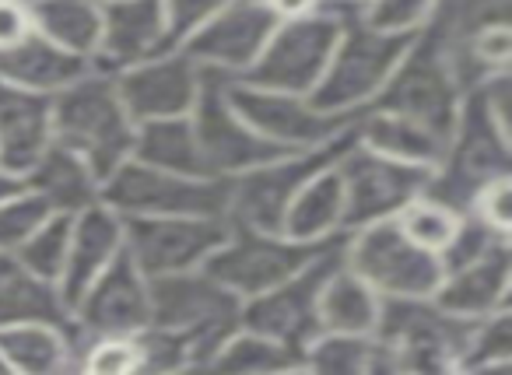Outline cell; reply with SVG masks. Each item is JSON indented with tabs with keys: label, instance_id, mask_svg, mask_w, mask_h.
Masks as SVG:
<instances>
[{
	"label": "cell",
	"instance_id": "obj_1",
	"mask_svg": "<svg viewBox=\"0 0 512 375\" xmlns=\"http://www.w3.org/2000/svg\"><path fill=\"white\" fill-rule=\"evenodd\" d=\"M137 123L123 109L116 78L109 71H92L74 85L50 95V137L53 144L81 155L99 179L123 165L134 151Z\"/></svg>",
	"mask_w": 512,
	"mask_h": 375
},
{
	"label": "cell",
	"instance_id": "obj_2",
	"mask_svg": "<svg viewBox=\"0 0 512 375\" xmlns=\"http://www.w3.org/2000/svg\"><path fill=\"white\" fill-rule=\"evenodd\" d=\"M362 15L365 4H358V0H320L316 11H309V15L281 18L278 29L271 32V39L260 50V57L235 81L267 88V92L309 95L316 81L323 78V67L334 53L344 25Z\"/></svg>",
	"mask_w": 512,
	"mask_h": 375
},
{
	"label": "cell",
	"instance_id": "obj_3",
	"mask_svg": "<svg viewBox=\"0 0 512 375\" xmlns=\"http://www.w3.org/2000/svg\"><path fill=\"white\" fill-rule=\"evenodd\" d=\"M509 172L512 130L491 116L481 88H467L460 99V113H456V127L449 134L439 165L428 176L425 193L463 214L484 186Z\"/></svg>",
	"mask_w": 512,
	"mask_h": 375
},
{
	"label": "cell",
	"instance_id": "obj_4",
	"mask_svg": "<svg viewBox=\"0 0 512 375\" xmlns=\"http://www.w3.org/2000/svg\"><path fill=\"white\" fill-rule=\"evenodd\" d=\"M151 326L179 337L190 354V368H207L211 354L228 333L242 326V298L214 281L204 267L183 274L151 277Z\"/></svg>",
	"mask_w": 512,
	"mask_h": 375
},
{
	"label": "cell",
	"instance_id": "obj_5",
	"mask_svg": "<svg viewBox=\"0 0 512 375\" xmlns=\"http://www.w3.org/2000/svg\"><path fill=\"white\" fill-rule=\"evenodd\" d=\"M509 15L512 0H435L418 29H425V36L453 71L456 85L467 92L509 64Z\"/></svg>",
	"mask_w": 512,
	"mask_h": 375
},
{
	"label": "cell",
	"instance_id": "obj_6",
	"mask_svg": "<svg viewBox=\"0 0 512 375\" xmlns=\"http://www.w3.org/2000/svg\"><path fill=\"white\" fill-rule=\"evenodd\" d=\"M414 32L418 29H376L365 18L348 22L323 67V78L306 99L320 113H365V106L376 99L407 46L414 43Z\"/></svg>",
	"mask_w": 512,
	"mask_h": 375
},
{
	"label": "cell",
	"instance_id": "obj_7",
	"mask_svg": "<svg viewBox=\"0 0 512 375\" xmlns=\"http://www.w3.org/2000/svg\"><path fill=\"white\" fill-rule=\"evenodd\" d=\"M358 144V123L316 148L285 151L271 162L246 169L239 176H228V211L225 218L232 225L256 228V232H281V221L292 204V197L316 176L330 169L344 151Z\"/></svg>",
	"mask_w": 512,
	"mask_h": 375
},
{
	"label": "cell",
	"instance_id": "obj_8",
	"mask_svg": "<svg viewBox=\"0 0 512 375\" xmlns=\"http://www.w3.org/2000/svg\"><path fill=\"white\" fill-rule=\"evenodd\" d=\"M477 319H460L432 298H383L372 337L386 347L393 372H456Z\"/></svg>",
	"mask_w": 512,
	"mask_h": 375
},
{
	"label": "cell",
	"instance_id": "obj_9",
	"mask_svg": "<svg viewBox=\"0 0 512 375\" xmlns=\"http://www.w3.org/2000/svg\"><path fill=\"white\" fill-rule=\"evenodd\" d=\"M344 267L355 270L379 298H432L442 281L439 256L407 239L393 218L348 232Z\"/></svg>",
	"mask_w": 512,
	"mask_h": 375
},
{
	"label": "cell",
	"instance_id": "obj_10",
	"mask_svg": "<svg viewBox=\"0 0 512 375\" xmlns=\"http://www.w3.org/2000/svg\"><path fill=\"white\" fill-rule=\"evenodd\" d=\"M102 204L120 218L148 214H225L228 179L225 176H176L137 158H127L102 179Z\"/></svg>",
	"mask_w": 512,
	"mask_h": 375
},
{
	"label": "cell",
	"instance_id": "obj_11",
	"mask_svg": "<svg viewBox=\"0 0 512 375\" xmlns=\"http://www.w3.org/2000/svg\"><path fill=\"white\" fill-rule=\"evenodd\" d=\"M341 235L306 242L285 232H256V228L232 225L228 239L204 260V270L239 298H253L260 291H271L274 284L288 281L295 270H302L327 246H334Z\"/></svg>",
	"mask_w": 512,
	"mask_h": 375
},
{
	"label": "cell",
	"instance_id": "obj_12",
	"mask_svg": "<svg viewBox=\"0 0 512 375\" xmlns=\"http://www.w3.org/2000/svg\"><path fill=\"white\" fill-rule=\"evenodd\" d=\"M460 99L463 88L456 85L453 71L446 67V60L435 50L432 39L425 36V29H418L414 32V43L407 46L400 64L393 67L386 85L379 88V95L365 109L418 120L449 141V134L456 127V113H460Z\"/></svg>",
	"mask_w": 512,
	"mask_h": 375
},
{
	"label": "cell",
	"instance_id": "obj_13",
	"mask_svg": "<svg viewBox=\"0 0 512 375\" xmlns=\"http://www.w3.org/2000/svg\"><path fill=\"white\" fill-rule=\"evenodd\" d=\"M344 239H348V232H344L334 246L323 249L320 256H313L302 270H295L288 281L274 284L271 291L242 298V326L264 333V337H271V340H281V344L299 354L306 351L309 340L320 333V316H316V309H320L323 284H327V277L344 263ZM302 365H306V361H302Z\"/></svg>",
	"mask_w": 512,
	"mask_h": 375
},
{
	"label": "cell",
	"instance_id": "obj_14",
	"mask_svg": "<svg viewBox=\"0 0 512 375\" xmlns=\"http://www.w3.org/2000/svg\"><path fill=\"white\" fill-rule=\"evenodd\" d=\"M228 78L232 74L200 67V88L190 109L193 134H197L200 155L207 162L211 176H239L246 169L271 162L285 155L288 148H278L267 137H260L228 102Z\"/></svg>",
	"mask_w": 512,
	"mask_h": 375
},
{
	"label": "cell",
	"instance_id": "obj_15",
	"mask_svg": "<svg viewBox=\"0 0 512 375\" xmlns=\"http://www.w3.org/2000/svg\"><path fill=\"white\" fill-rule=\"evenodd\" d=\"M228 232H232V221L225 214L123 218V249L151 281V277L204 267V260L228 239Z\"/></svg>",
	"mask_w": 512,
	"mask_h": 375
},
{
	"label": "cell",
	"instance_id": "obj_16",
	"mask_svg": "<svg viewBox=\"0 0 512 375\" xmlns=\"http://www.w3.org/2000/svg\"><path fill=\"white\" fill-rule=\"evenodd\" d=\"M337 176L344 186L341 232H355L372 221L397 218L400 207L411 204L418 193H425L432 169L397 162V158L379 155L365 144H351L337 162Z\"/></svg>",
	"mask_w": 512,
	"mask_h": 375
},
{
	"label": "cell",
	"instance_id": "obj_17",
	"mask_svg": "<svg viewBox=\"0 0 512 375\" xmlns=\"http://www.w3.org/2000/svg\"><path fill=\"white\" fill-rule=\"evenodd\" d=\"M228 102H232L235 113L256 134L288 151L316 148V144L355 127L358 116H362V113H320L306 95L267 92V88H253L235 78H228Z\"/></svg>",
	"mask_w": 512,
	"mask_h": 375
},
{
	"label": "cell",
	"instance_id": "obj_18",
	"mask_svg": "<svg viewBox=\"0 0 512 375\" xmlns=\"http://www.w3.org/2000/svg\"><path fill=\"white\" fill-rule=\"evenodd\" d=\"M281 18L267 0H232L218 15H211L179 50L200 67H214L239 78L264 50Z\"/></svg>",
	"mask_w": 512,
	"mask_h": 375
},
{
	"label": "cell",
	"instance_id": "obj_19",
	"mask_svg": "<svg viewBox=\"0 0 512 375\" xmlns=\"http://www.w3.org/2000/svg\"><path fill=\"white\" fill-rule=\"evenodd\" d=\"M74 337H109L137 333L151 323V291L130 253L123 249L71 309Z\"/></svg>",
	"mask_w": 512,
	"mask_h": 375
},
{
	"label": "cell",
	"instance_id": "obj_20",
	"mask_svg": "<svg viewBox=\"0 0 512 375\" xmlns=\"http://www.w3.org/2000/svg\"><path fill=\"white\" fill-rule=\"evenodd\" d=\"M113 78L130 120H169V116H190L200 88V64H193L183 50H172L123 67Z\"/></svg>",
	"mask_w": 512,
	"mask_h": 375
},
{
	"label": "cell",
	"instance_id": "obj_21",
	"mask_svg": "<svg viewBox=\"0 0 512 375\" xmlns=\"http://www.w3.org/2000/svg\"><path fill=\"white\" fill-rule=\"evenodd\" d=\"M432 302L439 309L453 312L460 319H484L498 309H512V249L509 242H498L477 260L446 270L439 288L432 291Z\"/></svg>",
	"mask_w": 512,
	"mask_h": 375
},
{
	"label": "cell",
	"instance_id": "obj_22",
	"mask_svg": "<svg viewBox=\"0 0 512 375\" xmlns=\"http://www.w3.org/2000/svg\"><path fill=\"white\" fill-rule=\"evenodd\" d=\"M102 8L99 50L92 64L99 71H123L148 57L162 53L165 39V11L162 0H109Z\"/></svg>",
	"mask_w": 512,
	"mask_h": 375
},
{
	"label": "cell",
	"instance_id": "obj_23",
	"mask_svg": "<svg viewBox=\"0 0 512 375\" xmlns=\"http://www.w3.org/2000/svg\"><path fill=\"white\" fill-rule=\"evenodd\" d=\"M123 253V218L99 204L85 207V211L74 214L71 221V242H67V260H64V270H60V281H57V291L64 298L67 312L74 309L85 288Z\"/></svg>",
	"mask_w": 512,
	"mask_h": 375
},
{
	"label": "cell",
	"instance_id": "obj_24",
	"mask_svg": "<svg viewBox=\"0 0 512 375\" xmlns=\"http://www.w3.org/2000/svg\"><path fill=\"white\" fill-rule=\"evenodd\" d=\"M92 67L95 64L88 57H78L64 46L50 43L36 29L25 32L15 46L0 50V81L39 95H57L60 88L85 78Z\"/></svg>",
	"mask_w": 512,
	"mask_h": 375
},
{
	"label": "cell",
	"instance_id": "obj_25",
	"mask_svg": "<svg viewBox=\"0 0 512 375\" xmlns=\"http://www.w3.org/2000/svg\"><path fill=\"white\" fill-rule=\"evenodd\" d=\"M50 141V95L0 81V169L25 176Z\"/></svg>",
	"mask_w": 512,
	"mask_h": 375
},
{
	"label": "cell",
	"instance_id": "obj_26",
	"mask_svg": "<svg viewBox=\"0 0 512 375\" xmlns=\"http://www.w3.org/2000/svg\"><path fill=\"white\" fill-rule=\"evenodd\" d=\"M25 190H32L50 211L60 214H78L85 207L102 200V179L92 172V165L74 151L60 148V144H46L43 155L29 165L22 176Z\"/></svg>",
	"mask_w": 512,
	"mask_h": 375
},
{
	"label": "cell",
	"instance_id": "obj_27",
	"mask_svg": "<svg viewBox=\"0 0 512 375\" xmlns=\"http://www.w3.org/2000/svg\"><path fill=\"white\" fill-rule=\"evenodd\" d=\"M74 330L46 319H22L0 326V358L11 372L53 375L74 368Z\"/></svg>",
	"mask_w": 512,
	"mask_h": 375
},
{
	"label": "cell",
	"instance_id": "obj_28",
	"mask_svg": "<svg viewBox=\"0 0 512 375\" xmlns=\"http://www.w3.org/2000/svg\"><path fill=\"white\" fill-rule=\"evenodd\" d=\"M358 144L397 158V162L425 165V169H435L446 151V137L428 130L425 123L397 113H379V109H365L358 116Z\"/></svg>",
	"mask_w": 512,
	"mask_h": 375
},
{
	"label": "cell",
	"instance_id": "obj_29",
	"mask_svg": "<svg viewBox=\"0 0 512 375\" xmlns=\"http://www.w3.org/2000/svg\"><path fill=\"white\" fill-rule=\"evenodd\" d=\"M130 158H137L144 165H155V169L176 172V176H211L204 155H200L190 116L137 123Z\"/></svg>",
	"mask_w": 512,
	"mask_h": 375
},
{
	"label": "cell",
	"instance_id": "obj_30",
	"mask_svg": "<svg viewBox=\"0 0 512 375\" xmlns=\"http://www.w3.org/2000/svg\"><path fill=\"white\" fill-rule=\"evenodd\" d=\"M341 162V158H337ZM337 162L330 169L316 172L306 186L292 197L281 221V232L292 239L320 242L330 235H341V214H344V186L337 176Z\"/></svg>",
	"mask_w": 512,
	"mask_h": 375
},
{
	"label": "cell",
	"instance_id": "obj_31",
	"mask_svg": "<svg viewBox=\"0 0 512 375\" xmlns=\"http://www.w3.org/2000/svg\"><path fill=\"white\" fill-rule=\"evenodd\" d=\"M25 8H29L32 29L39 36L78 53V57H95L102 32V8L95 0H32Z\"/></svg>",
	"mask_w": 512,
	"mask_h": 375
},
{
	"label": "cell",
	"instance_id": "obj_32",
	"mask_svg": "<svg viewBox=\"0 0 512 375\" xmlns=\"http://www.w3.org/2000/svg\"><path fill=\"white\" fill-rule=\"evenodd\" d=\"M383 298L341 263L320 291V333H372Z\"/></svg>",
	"mask_w": 512,
	"mask_h": 375
},
{
	"label": "cell",
	"instance_id": "obj_33",
	"mask_svg": "<svg viewBox=\"0 0 512 375\" xmlns=\"http://www.w3.org/2000/svg\"><path fill=\"white\" fill-rule=\"evenodd\" d=\"M306 372L327 375H372L393 372L386 347L372 333H316L302 351Z\"/></svg>",
	"mask_w": 512,
	"mask_h": 375
},
{
	"label": "cell",
	"instance_id": "obj_34",
	"mask_svg": "<svg viewBox=\"0 0 512 375\" xmlns=\"http://www.w3.org/2000/svg\"><path fill=\"white\" fill-rule=\"evenodd\" d=\"M207 368H221V372H306L302 354L285 347L281 340H271L264 333L239 326L228 333L225 344L211 354Z\"/></svg>",
	"mask_w": 512,
	"mask_h": 375
},
{
	"label": "cell",
	"instance_id": "obj_35",
	"mask_svg": "<svg viewBox=\"0 0 512 375\" xmlns=\"http://www.w3.org/2000/svg\"><path fill=\"white\" fill-rule=\"evenodd\" d=\"M71 221H74V214L50 211L43 218V225L11 253V260L22 270H29L32 277H39V281L57 284L60 270H64V260H67V242H71Z\"/></svg>",
	"mask_w": 512,
	"mask_h": 375
},
{
	"label": "cell",
	"instance_id": "obj_36",
	"mask_svg": "<svg viewBox=\"0 0 512 375\" xmlns=\"http://www.w3.org/2000/svg\"><path fill=\"white\" fill-rule=\"evenodd\" d=\"M512 361V309H498L477 319L470 330L456 372H495Z\"/></svg>",
	"mask_w": 512,
	"mask_h": 375
},
{
	"label": "cell",
	"instance_id": "obj_37",
	"mask_svg": "<svg viewBox=\"0 0 512 375\" xmlns=\"http://www.w3.org/2000/svg\"><path fill=\"white\" fill-rule=\"evenodd\" d=\"M393 221H397L407 239L439 256L442 249L449 246V239L456 235V228H460V211H453V207L442 204V200L428 197V193H418L411 204L400 207Z\"/></svg>",
	"mask_w": 512,
	"mask_h": 375
},
{
	"label": "cell",
	"instance_id": "obj_38",
	"mask_svg": "<svg viewBox=\"0 0 512 375\" xmlns=\"http://www.w3.org/2000/svg\"><path fill=\"white\" fill-rule=\"evenodd\" d=\"M46 214H50V207L32 190H25V186L15 197L0 200V253H8V256L15 253V249L43 225Z\"/></svg>",
	"mask_w": 512,
	"mask_h": 375
},
{
	"label": "cell",
	"instance_id": "obj_39",
	"mask_svg": "<svg viewBox=\"0 0 512 375\" xmlns=\"http://www.w3.org/2000/svg\"><path fill=\"white\" fill-rule=\"evenodd\" d=\"M225 4L232 0H162L165 11V39H162V53H172L200 29L211 15H218Z\"/></svg>",
	"mask_w": 512,
	"mask_h": 375
},
{
	"label": "cell",
	"instance_id": "obj_40",
	"mask_svg": "<svg viewBox=\"0 0 512 375\" xmlns=\"http://www.w3.org/2000/svg\"><path fill=\"white\" fill-rule=\"evenodd\" d=\"M435 0H369L365 4V22L376 25V29H393V32H407L418 29L428 18Z\"/></svg>",
	"mask_w": 512,
	"mask_h": 375
},
{
	"label": "cell",
	"instance_id": "obj_41",
	"mask_svg": "<svg viewBox=\"0 0 512 375\" xmlns=\"http://www.w3.org/2000/svg\"><path fill=\"white\" fill-rule=\"evenodd\" d=\"M467 211H474L481 221H488L491 228H498V232H509L512 225V190H509V176L495 179V183H488L481 193L474 197V204L467 207Z\"/></svg>",
	"mask_w": 512,
	"mask_h": 375
},
{
	"label": "cell",
	"instance_id": "obj_42",
	"mask_svg": "<svg viewBox=\"0 0 512 375\" xmlns=\"http://www.w3.org/2000/svg\"><path fill=\"white\" fill-rule=\"evenodd\" d=\"M25 32H32L29 8H25L22 0H0V50L15 46Z\"/></svg>",
	"mask_w": 512,
	"mask_h": 375
},
{
	"label": "cell",
	"instance_id": "obj_43",
	"mask_svg": "<svg viewBox=\"0 0 512 375\" xmlns=\"http://www.w3.org/2000/svg\"><path fill=\"white\" fill-rule=\"evenodd\" d=\"M267 4H271L278 18H299V15L316 11V4H320V0H267Z\"/></svg>",
	"mask_w": 512,
	"mask_h": 375
},
{
	"label": "cell",
	"instance_id": "obj_44",
	"mask_svg": "<svg viewBox=\"0 0 512 375\" xmlns=\"http://www.w3.org/2000/svg\"><path fill=\"white\" fill-rule=\"evenodd\" d=\"M22 176H15V172H8V169H0V200H8V197H15L18 190H22Z\"/></svg>",
	"mask_w": 512,
	"mask_h": 375
},
{
	"label": "cell",
	"instance_id": "obj_45",
	"mask_svg": "<svg viewBox=\"0 0 512 375\" xmlns=\"http://www.w3.org/2000/svg\"><path fill=\"white\" fill-rule=\"evenodd\" d=\"M11 263H15V260H11V256H8V253H0V277H4V270H8V267H11Z\"/></svg>",
	"mask_w": 512,
	"mask_h": 375
},
{
	"label": "cell",
	"instance_id": "obj_46",
	"mask_svg": "<svg viewBox=\"0 0 512 375\" xmlns=\"http://www.w3.org/2000/svg\"><path fill=\"white\" fill-rule=\"evenodd\" d=\"M4 372H11V368H8V361L0 358V375H4Z\"/></svg>",
	"mask_w": 512,
	"mask_h": 375
},
{
	"label": "cell",
	"instance_id": "obj_47",
	"mask_svg": "<svg viewBox=\"0 0 512 375\" xmlns=\"http://www.w3.org/2000/svg\"><path fill=\"white\" fill-rule=\"evenodd\" d=\"M95 4H109V0H95Z\"/></svg>",
	"mask_w": 512,
	"mask_h": 375
},
{
	"label": "cell",
	"instance_id": "obj_48",
	"mask_svg": "<svg viewBox=\"0 0 512 375\" xmlns=\"http://www.w3.org/2000/svg\"><path fill=\"white\" fill-rule=\"evenodd\" d=\"M358 4H369V0H358Z\"/></svg>",
	"mask_w": 512,
	"mask_h": 375
},
{
	"label": "cell",
	"instance_id": "obj_49",
	"mask_svg": "<svg viewBox=\"0 0 512 375\" xmlns=\"http://www.w3.org/2000/svg\"><path fill=\"white\" fill-rule=\"evenodd\" d=\"M22 4H32V0H22Z\"/></svg>",
	"mask_w": 512,
	"mask_h": 375
}]
</instances>
